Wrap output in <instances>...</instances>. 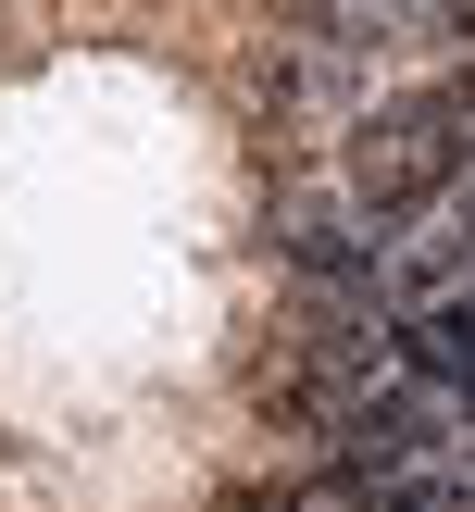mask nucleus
Instances as JSON below:
<instances>
[{
	"label": "nucleus",
	"instance_id": "obj_1",
	"mask_svg": "<svg viewBox=\"0 0 475 512\" xmlns=\"http://www.w3.org/2000/svg\"><path fill=\"white\" fill-rule=\"evenodd\" d=\"M475 425H463V400H438V388H413V375H400V388H375V400H350L338 425H325V463H450V450H463Z\"/></svg>",
	"mask_w": 475,
	"mask_h": 512
},
{
	"label": "nucleus",
	"instance_id": "obj_2",
	"mask_svg": "<svg viewBox=\"0 0 475 512\" xmlns=\"http://www.w3.org/2000/svg\"><path fill=\"white\" fill-rule=\"evenodd\" d=\"M300 25H325V50H388V38H413L425 25V0H300Z\"/></svg>",
	"mask_w": 475,
	"mask_h": 512
},
{
	"label": "nucleus",
	"instance_id": "obj_3",
	"mask_svg": "<svg viewBox=\"0 0 475 512\" xmlns=\"http://www.w3.org/2000/svg\"><path fill=\"white\" fill-rule=\"evenodd\" d=\"M413 38H438V50H475V0H425V25Z\"/></svg>",
	"mask_w": 475,
	"mask_h": 512
}]
</instances>
